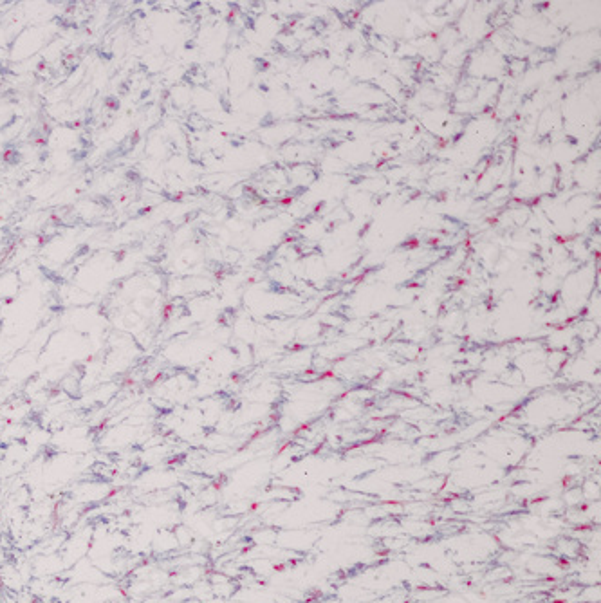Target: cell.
I'll list each match as a JSON object with an SVG mask.
<instances>
[{
    "label": "cell",
    "mask_w": 601,
    "mask_h": 603,
    "mask_svg": "<svg viewBox=\"0 0 601 603\" xmlns=\"http://www.w3.org/2000/svg\"><path fill=\"white\" fill-rule=\"evenodd\" d=\"M19 150L8 147V149L2 150V161L8 163V165H15L19 161Z\"/></svg>",
    "instance_id": "obj_1"
},
{
    "label": "cell",
    "mask_w": 601,
    "mask_h": 603,
    "mask_svg": "<svg viewBox=\"0 0 601 603\" xmlns=\"http://www.w3.org/2000/svg\"><path fill=\"white\" fill-rule=\"evenodd\" d=\"M103 107H105L107 111H118V109H120V100H118V98H114V96H109V98H105Z\"/></svg>",
    "instance_id": "obj_2"
},
{
    "label": "cell",
    "mask_w": 601,
    "mask_h": 603,
    "mask_svg": "<svg viewBox=\"0 0 601 603\" xmlns=\"http://www.w3.org/2000/svg\"><path fill=\"white\" fill-rule=\"evenodd\" d=\"M0 190H2V186H0Z\"/></svg>",
    "instance_id": "obj_13"
},
{
    "label": "cell",
    "mask_w": 601,
    "mask_h": 603,
    "mask_svg": "<svg viewBox=\"0 0 601 603\" xmlns=\"http://www.w3.org/2000/svg\"><path fill=\"white\" fill-rule=\"evenodd\" d=\"M185 199V192H177V194L172 195V201L174 203H181Z\"/></svg>",
    "instance_id": "obj_8"
},
{
    "label": "cell",
    "mask_w": 601,
    "mask_h": 603,
    "mask_svg": "<svg viewBox=\"0 0 601 603\" xmlns=\"http://www.w3.org/2000/svg\"><path fill=\"white\" fill-rule=\"evenodd\" d=\"M85 125V120H74L71 121V123H69V127H71V129H82V127H84Z\"/></svg>",
    "instance_id": "obj_7"
},
{
    "label": "cell",
    "mask_w": 601,
    "mask_h": 603,
    "mask_svg": "<svg viewBox=\"0 0 601 603\" xmlns=\"http://www.w3.org/2000/svg\"><path fill=\"white\" fill-rule=\"evenodd\" d=\"M37 69H38V71H44V69H47L46 60H42V62H38Z\"/></svg>",
    "instance_id": "obj_10"
},
{
    "label": "cell",
    "mask_w": 601,
    "mask_h": 603,
    "mask_svg": "<svg viewBox=\"0 0 601 603\" xmlns=\"http://www.w3.org/2000/svg\"><path fill=\"white\" fill-rule=\"evenodd\" d=\"M139 140H141V132L136 129L134 132H132V134H130V143H132V145H136Z\"/></svg>",
    "instance_id": "obj_5"
},
{
    "label": "cell",
    "mask_w": 601,
    "mask_h": 603,
    "mask_svg": "<svg viewBox=\"0 0 601 603\" xmlns=\"http://www.w3.org/2000/svg\"><path fill=\"white\" fill-rule=\"evenodd\" d=\"M125 257H127V250H120L114 253V260H116V262H121V260H125Z\"/></svg>",
    "instance_id": "obj_6"
},
{
    "label": "cell",
    "mask_w": 601,
    "mask_h": 603,
    "mask_svg": "<svg viewBox=\"0 0 601 603\" xmlns=\"http://www.w3.org/2000/svg\"><path fill=\"white\" fill-rule=\"evenodd\" d=\"M51 223H60V217L56 214L51 215Z\"/></svg>",
    "instance_id": "obj_11"
},
{
    "label": "cell",
    "mask_w": 601,
    "mask_h": 603,
    "mask_svg": "<svg viewBox=\"0 0 601 603\" xmlns=\"http://www.w3.org/2000/svg\"><path fill=\"white\" fill-rule=\"evenodd\" d=\"M0 221H2V215H0Z\"/></svg>",
    "instance_id": "obj_12"
},
{
    "label": "cell",
    "mask_w": 601,
    "mask_h": 603,
    "mask_svg": "<svg viewBox=\"0 0 601 603\" xmlns=\"http://www.w3.org/2000/svg\"><path fill=\"white\" fill-rule=\"evenodd\" d=\"M37 239H38V244H40V246H44V244H46V242H47V237H46V235H44V233H40V235H38Z\"/></svg>",
    "instance_id": "obj_9"
},
{
    "label": "cell",
    "mask_w": 601,
    "mask_h": 603,
    "mask_svg": "<svg viewBox=\"0 0 601 603\" xmlns=\"http://www.w3.org/2000/svg\"><path fill=\"white\" fill-rule=\"evenodd\" d=\"M33 145H35V147H37V149H46V145H47L46 134H42V132H40V134H37V136H35V138H33Z\"/></svg>",
    "instance_id": "obj_3"
},
{
    "label": "cell",
    "mask_w": 601,
    "mask_h": 603,
    "mask_svg": "<svg viewBox=\"0 0 601 603\" xmlns=\"http://www.w3.org/2000/svg\"><path fill=\"white\" fill-rule=\"evenodd\" d=\"M154 210H156V206L148 205V206H145V208H141V210H139V212H138V215H139V217H145V215L152 214V212H154Z\"/></svg>",
    "instance_id": "obj_4"
}]
</instances>
